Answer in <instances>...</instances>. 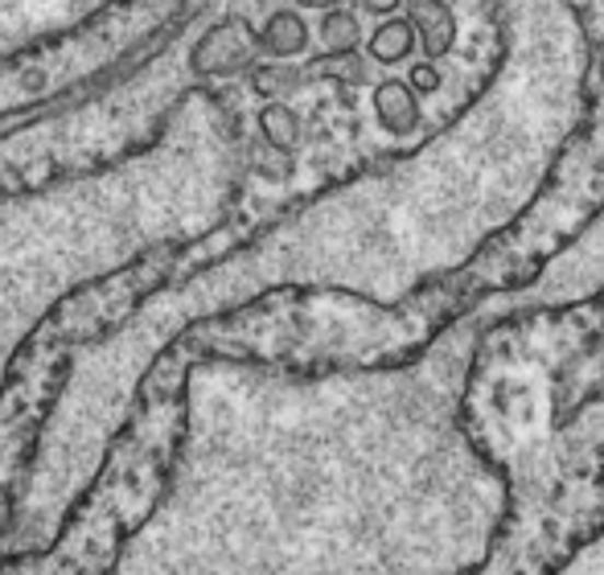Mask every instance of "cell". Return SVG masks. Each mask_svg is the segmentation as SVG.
I'll use <instances>...</instances> for the list:
<instances>
[{
    "label": "cell",
    "mask_w": 604,
    "mask_h": 575,
    "mask_svg": "<svg viewBox=\"0 0 604 575\" xmlns=\"http://www.w3.org/2000/svg\"><path fill=\"white\" fill-rule=\"evenodd\" d=\"M407 83L416 86L420 95H432V91H440V83H444V79H440L437 62L428 58V62H416V67H411V74H407Z\"/></svg>",
    "instance_id": "obj_7"
},
{
    "label": "cell",
    "mask_w": 604,
    "mask_h": 575,
    "mask_svg": "<svg viewBox=\"0 0 604 575\" xmlns=\"http://www.w3.org/2000/svg\"><path fill=\"white\" fill-rule=\"evenodd\" d=\"M259 132H264V140H268L276 153H292L297 144H301V136H304V128H301V116L288 107V103H280V99H271L264 112H259Z\"/></svg>",
    "instance_id": "obj_5"
},
{
    "label": "cell",
    "mask_w": 604,
    "mask_h": 575,
    "mask_svg": "<svg viewBox=\"0 0 604 575\" xmlns=\"http://www.w3.org/2000/svg\"><path fill=\"white\" fill-rule=\"evenodd\" d=\"M407 21L416 25V34H420L423 50H428L432 62L453 50L456 21H453V9L444 0H407Z\"/></svg>",
    "instance_id": "obj_1"
},
{
    "label": "cell",
    "mask_w": 604,
    "mask_h": 575,
    "mask_svg": "<svg viewBox=\"0 0 604 575\" xmlns=\"http://www.w3.org/2000/svg\"><path fill=\"white\" fill-rule=\"evenodd\" d=\"M297 4H304V9H337L341 0H297Z\"/></svg>",
    "instance_id": "obj_9"
},
{
    "label": "cell",
    "mask_w": 604,
    "mask_h": 575,
    "mask_svg": "<svg viewBox=\"0 0 604 575\" xmlns=\"http://www.w3.org/2000/svg\"><path fill=\"white\" fill-rule=\"evenodd\" d=\"M416 25L403 17H386L374 34H370V58L374 62H383V67H395V62H403L407 54L416 50Z\"/></svg>",
    "instance_id": "obj_4"
},
{
    "label": "cell",
    "mask_w": 604,
    "mask_h": 575,
    "mask_svg": "<svg viewBox=\"0 0 604 575\" xmlns=\"http://www.w3.org/2000/svg\"><path fill=\"white\" fill-rule=\"evenodd\" d=\"M420 91L411 83H399V79H386V83L374 86V116L383 124L386 132H416L420 128Z\"/></svg>",
    "instance_id": "obj_2"
},
{
    "label": "cell",
    "mask_w": 604,
    "mask_h": 575,
    "mask_svg": "<svg viewBox=\"0 0 604 575\" xmlns=\"http://www.w3.org/2000/svg\"><path fill=\"white\" fill-rule=\"evenodd\" d=\"M321 42H325V50L329 58H341V54H353L362 46V25L353 17L350 9H325V17H321Z\"/></svg>",
    "instance_id": "obj_6"
},
{
    "label": "cell",
    "mask_w": 604,
    "mask_h": 575,
    "mask_svg": "<svg viewBox=\"0 0 604 575\" xmlns=\"http://www.w3.org/2000/svg\"><path fill=\"white\" fill-rule=\"evenodd\" d=\"M259 50L271 58H297L309 50V25L301 13L292 9H276L264 25H259Z\"/></svg>",
    "instance_id": "obj_3"
},
{
    "label": "cell",
    "mask_w": 604,
    "mask_h": 575,
    "mask_svg": "<svg viewBox=\"0 0 604 575\" xmlns=\"http://www.w3.org/2000/svg\"><path fill=\"white\" fill-rule=\"evenodd\" d=\"M362 4H367L370 13H379V17H386V13H395V9H399L403 0H362Z\"/></svg>",
    "instance_id": "obj_8"
}]
</instances>
